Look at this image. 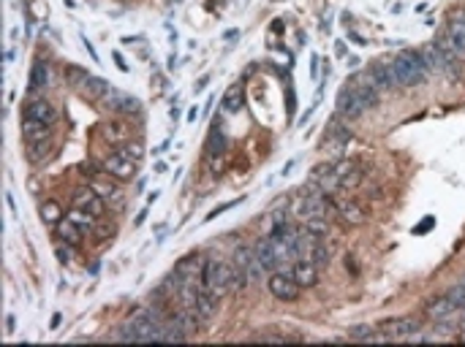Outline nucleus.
<instances>
[{
    "label": "nucleus",
    "instance_id": "obj_46",
    "mask_svg": "<svg viewBox=\"0 0 465 347\" xmlns=\"http://www.w3.org/2000/svg\"><path fill=\"white\" fill-rule=\"evenodd\" d=\"M460 282H463V285H465V277H463V279H460Z\"/></svg>",
    "mask_w": 465,
    "mask_h": 347
},
{
    "label": "nucleus",
    "instance_id": "obj_43",
    "mask_svg": "<svg viewBox=\"0 0 465 347\" xmlns=\"http://www.w3.org/2000/svg\"><path fill=\"white\" fill-rule=\"evenodd\" d=\"M5 331H8V334H11V331H14V318H11V315H8V318H5Z\"/></svg>",
    "mask_w": 465,
    "mask_h": 347
},
{
    "label": "nucleus",
    "instance_id": "obj_21",
    "mask_svg": "<svg viewBox=\"0 0 465 347\" xmlns=\"http://www.w3.org/2000/svg\"><path fill=\"white\" fill-rule=\"evenodd\" d=\"M370 79H373V84H376L379 90H397V81H394V76H392V68L384 66V63H376V66L370 68Z\"/></svg>",
    "mask_w": 465,
    "mask_h": 347
},
{
    "label": "nucleus",
    "instance_id": "obj_27",
    "mask_svg": "<svg viewBox=\"0 0 465 347\" xmlns=\"http://www.w3.org/2000/svg\"><path fill=\"white\" fill-rule=\"evenodd\" d=\"M38 214H41V220L47 222V225H58L60 220H63V209L58 201H44L41 209H38Z\"/></svg>",
    "mask_w": 465,
    "mask_h": 347
},
{
    "label": "nucleus",
    "instance_id": "obj_18",
    "mask_svg": "<svg viewBox=\"0 0 465 347\" xmlns=\"http://www.w3.org/2000/svg\"><path fill=\"white\" fill-rule=\"evenodd\" d=\"M55 228H58V236H60L66 244H71V247H77L79 242H82V233L87 231V228H82L79 222H74L71 217H63Z\"/></svg>",
    "mask_w": 465,
    "mask_h": 347
},
{
    "label": "nucleus",
    "instance_id": "obj_7",
    "mask_svg": "<svg viewBox=\"0 0 465 347\" xmlns=\"http://www.w3.org/2000/svg\"><path fill=\"white\" fill-rule=\"evenodd\" d=\"M104 174H106L109 179L128 182V179H134V174H136V163H134L131 157H126L123 152H115V155H109V157L104 160Z\"/></svg>",
    "mask_w": 465,
    "mask_h": 347
},
{
    "label": "nucleus",
    "instance_id": "obj_5",
    "mask_svg": "<svg viewBox=\"0 0 465 347\" xmlns=\"http://www.w3.org/2000/svg\"><path fill=\"white\" fill-rule=\"evenodd\" d=\"M270 293L275 296V298H281V301H294V298H300V282L294 279V274L289 272H272V277H270Z\"/></svg>",
    "mask_w": 465,
    "mask_h": 347
},
{
    "label": "nucleus",
    "instance_id": "obj_41",
    "mask_svg": "<svg viewBox=\"0 0 465 347\" xmlns=\"http://www.w3.org/2000/svg\"><path fill=\"white\" fill-rule=\"evenodd\" d=\"M145 220H147V209H142V214H139V217H136V220H134V225H136V228H139V225H142V222H145Z\"/></svg>",
    "mask_w": 465,
    "mask_h": 347
},
{
    "label": "nucleus",
    "instance_id": "obj_12",
    "mask_svg": "<svg viewBox=\"0 0 465 347\" xmlns=\"http://www.w3.org/2000/svg\"><path fill=\"white\" fill-rule=\"evenodd\" d=\"M253 250H256V258H259V264L264 266V272H275V269H278L281 258H278V253H275V247H272V236H261Z\"/></svg>",
    "mask_w": 465,
    "mask_h": 347
},
{
    "label": "nucleus",
    "instance_id": "obj_10",
    "mask_svg": "<svg viewBox=\"0 0 465 347\" xmlns=\"http://www.w3.org/2000/svg\"><path fill=\"white\" fill-rule=\"evenodd\" d=\"M332 201H335V214L340 217V222H346V225H362V222L368 220L365 209L359 207L357 201H351V198H332Z\"/></svg>",
    "mask_w": 465,
    "mask_h": 347
},
{
    "label": "nucleus",
    "instance_id": "obj_11",
    "mask_svg": "<svg viewBox=\"0 0 465 347\" xmlns=\"http://www.w3.org/2000/svg\"><path fill=\"white\" fill-rule=\"evenodd\" d=\"M457 315V304L444 293L441 298H433L427 307H425V318L436 320V323H444V320H452Z\"/></svg>",
    "mask_w": 465,
    "mask_h": 347
},
{
    "label": "nucleus",
    "instance_id": "obj_33",
    "mask_svg": "<svg viewBox=\"0 0 465 347\" xmlns=\"http://www.w3.org/2000/svg\"><path fill=\"white\" fill-rule=\"evenodd\" d=\"M93 188L104 196V201H120V193L112 188V185H101V182H93Z\"/></svg>",
    "mask_w": 465,
    "mask_h": 347
},
{
    "label": "nucleus",
    "instance_id": "obj_14",
    "mask_svg": "<svg viewBox=\"0 0 465 347\" xmlns=\"http://www.w3.org/2000/svg\"><path fill=\"white\" fill-rule=\"evenodd\" d=\"M291 274L300 282V287H313V285L318 282V266H315L313 261H308V258H297Z\"/></svg>",
    "mask_w": 465,
    "mask_h": 347
},
{
    "label": "nucleus",
    "instance_id": "obj_38",
    "mask_svg": "<svg viewBox=\"0 0 465 347\" xmlns=\"http://www.w3.org/2000/svg\"><path fill=\"white\" fill-rule=\"evenodd\" d=\"M82 44H84V49H87V55H90V57H93V60L98 63V52H95V47H93V44L87 41V38H82Z\"/></svg>",
    "mask_w": 465,
    "mask_h": 347
},
{
    "label": "nucleus",
    "instance_id": "obj_17",
    "mask_svg": "<svg viewBox=\"0 0 465 347\" xmlns=\"http://www.w3.org/2000/svg\"><path fill=\"white\" fill-rule=\"evenodd\" d=\"M221 106H224L226 114H239V112L245 109V90H242V84L226 87V92H224V98H221Z\"/></svg>",
    "mask_w": 465,
    "mask_h": 347
},
{
    "label": "nucleus",
    "instance_id": "obj_15",
    "mask_svg": "<svg viewBox=\"0 0 465 347\" xmlns=\"http://www.w3.org/2000/svg\"><path fill=\"white\" fill-rule=\"evenodd\" d=\"M174 272H177L182 279H188V282H199V285H202L204 261H202L199 255H188V258H182V261L177 264V269H174Z\"/></svg>",
    "mask_w": 465,
    "mask_h": 347
},
{
    "label": "nucleus",
    "instance_id": "obj_16",
    "mask_svg": "<svg viewBox=\"0 0 465 347\" xmlns=\"http://www.w3.org/2000/svg\"><path fill=\"white\" fill-rule=\"evenodd\" d=\"M446 41H449V47L455 49L457 57H465V14L455 16V19L449 22V36H446Z\"/></svg>",
    "mask_w": 465,
    "mask_h": 347
},
{
    "label": "nucleus",
    "instance_id": "obj_37",
    "mask_svg": "<svg viewBox=\"0 0 465 347\" xmlns=\"http://www.w3.org/2000/svg\"><path fill=\"white\" fill-rule=\"evenodd\" d=\"M112 60H115V66H117V68L123 70V73H128V66H126V60H123V55H117V52H112Z\"/></svg>",
    "mask_w": 465,
    "mask_h": 347
},
{
    "label": "nucleus",
    "instance_id": "obj_22",
    "mask_svg": "<svg viewBox=\"0 0 465 347\" xmlns=\"http://www.w3.org/2000/svg\"><path fill=\"white\" fill-rule=\"evenodd\" d=\"M101 139L109 141V144H126V139H128V128L123 125V123H104L101 125Z\"/></svg>",
    "mask_w": 465,
    "mask_h": 347
},
{
    "label": "nucleus",
    "instance_id": "obj_9",
    "mask_svg": "<svg viewBox=\"0 0 465 347\" xmlns=\"http://www.w3.org/2000/svg\"><path fill=\"white\" fill-rule=\"evenodd\" d=\"M365 112H368V106H365V101L359 98L357 87H346V90L340 92V98H337V114H340L343 120H357V117H362Z\"/></svg>",
    "mask_w": 465,
    "mask_h": 347
},
{
    "label": "nucleus",
    "instance_id": "obj_24",
    "mask_svg": "<svg viewBox=\"0 0 465 347\" xmlns=\"http://www.w3.org/2000/svg\"><path fill=\"white\" fill-rule=\"evenodd\" d=\"M22 131H25V139L30 141V144L49 136V125H44V123H36V120H30V117H25V123H22Z\"/></svg>",
    "mask_w": 465,
    "mask_h": 347
},
{
    "label": "nucleus",
    "instance_id": "obj_34",
    "mask_svg": "<svg viewBox=\"0 0 465 347\" xmlns=\"http://www.w3.org/2000/svg\"><path fill=\"white\" fill-rule=\"evenodd\" d=\"M239 201H242V198H234V201H226V204H221V207H215V209H213V211H210V214H207V217H204V222H210V220H215L218 214H224V211H229V209H232V207H237Z\"/></svg>",
    "mask_w": 465,
    "mask_h": 347
},
{
    "label": "nucleus",
    "instance_id": "obj_40",
    "mask_svg": "<svg viewBox=\"0 0 465 347\" xmlns=\"http://www.w3.org/2000/svg\"><path fill=\"white\" fill-rule=\"evenodd\" d=\"M58 255L63 258V264H71V253H69L66 247H58Z\"/></svg>",
    "mask_w": 465,
    "mask_h": 347
},
{
    "label": "nucleus",
    "instance_id": "obj_42",
    "mask_svg": "<svg viewBox=\"0 0 465 347\" xmlns=\"http://www.w3.org/2000/svg\"><path fill=\"white\" fill-rule=\"evenodd\" d=\"M166 168H169V166H166V163H163V160H158V163H155V174H163V171H166Z\"/></svg>",
    "mask_w": 465,
    "mask_h": 347
},
{
    "label": "nucleus",
    "instance_id": "obj_31",
    "mask_svg": "<svg viewBox=\"0 0 465 347\" xmlns=\"http://www.w3.org/2000/svg\"><path fill=\"white\" fill-rule=\"evenodd\" d=\"M310 261H313L315 266H326V264H329V250L318 242V244H315V250L310 253Z\"/></svg>",
    "mask_w": 465,
    "mask_h": 347
},
{
    "label": "nucleus",
    "instance_id": "obj_45",
    "mask_svg": "<svg viewBox=\"0 0 465 347\" xmlns=\"http://www.w3.org/2000/svg\"><path fill=\"white\" fill-rule=\"evenodd\" d=\"M158 196H160V193H158V190H153V193L147 196V204H153V201H155V198H158Z\"/></svg>",
    "mask_w": 465,
    "mask_h": 347
},
{
    "label": "nucleus",
    "instance_id": "obj_4",
    "mask_svg": "<svg viewBox=\"0 0 465 347\" xmlns=\"http://www.w3.org/2000/svg\"><path fill=\"white\" fill-rule=\"evenodd\" d=\"M425 326L419 318H394L379 326V331L387 337V339H411L414 334H419Z\"/></svg>",
    "mask_w": 465,
    "mask_h": 347
},
{
    "label": "nucleus",
    "instance_id": "obj_29",
    "mask_svg": "<svg viewBox=\"0 0 465 347\" xmlns=\"http://www.w3.org/2000/svg\"><path fill=\"white\" fill-rule=\"evenodd\" d=\"M302 228L310 231L313 236H318V239H326V233H329V220H324V217H308V220H302Z\"/></svg>",
    "mask_w": 465,
    "mask_h": 347
},
{
    "label": "nucleus",
    "instance_id": "obj_36",
    "mask_svg": "<svg viewBox=\"0 0 465 347\" xmlns=\"http://www.w3.org/2000/svg\"><path fill=\"white\" fill-rule=\"evenodd\" d=\"M256 339H261V342H286L289 337H281V334H270V331H267V334H259Z\"/></svg>",
    "mask_w": 465,
    "mask_h": 347
},
{
    "label": "nucleus",
    "instance_id": "obj_32",
    "mask_svg": "<svg viewBox=\"0 0 465 347\" xmlns=\"http://www.w3.org/2000/svg\"><path fill=\"white\" fill-rule=\"evenodd\" d=\"M446 296H449V298L457 304V309H463V307H465V285H463V282L452 285V287L446 290Z\"/></svg>",
    "mask_w": 465,
    "mask_h": 347
},
{
    "label": "nucleus",
    "instance_id": "obj_2",
    "mask_svg": "<svg viewBox=\"0 0 465 347\" xmlns=\"http://www.w3.org/2000/svg\"><path fill=\"white\" fill-rule=\"evenodd\" d=\"M232 264L245 274L248 282H261V277L267 274L264 272V266L259 264V258H256V250L253 247H245V244H239L237 250H234V258Z\"/></svg>",
    "mask_w": 465,
    "mask_h": 347
},
{
    "label": "nucleus",
    "instance_id": "obj_35",
    "mask_svg": "<svg viewBox=\"0 0 465 347\" xmlns=\"http://www.w3.org/2000/svg\"><path fill=\"white\" fill-rule=\"evenodd\" d=\"M433 225H436V217H427L425 222L414 225V233H416V236H419V233H427V231H433Z\"/></svg>",
    "mask_w": 465,
    "mask_h": 347
},
{
    "label": "nucleus",
    "instance_id": "obj_1",
    "mask_svg": "<svg viewBox=\"0 0 465 347\" xmlns=\"http://www.w3.org/2000/svg\"><path fill=\"white\" fill-rule=\"evenodd\" d=\"M389 68H392V76H394L397 87H414V84H422L430 76V68L425 66L422 52H414V49H403L389 63Z\"/></svg>",
    "mask_w": 465,
    "mask_h": 347
},
{
    "label": "nucleus",
    "instance_id": "obj_44",
    "mask_svg": "<svg viewBox=\"0 0 465 347\" xmlns=\"http://www.w3.org/2000/svg\"><path fill=\"white\" fill-rule=\"evenodd\" d=\"M196 109H199V106H191V112H188V120H191V123H193V120H196V114H199Z\"/></svg>",
    "mask_w": 465,
    "mask_h": 347
},
{
    "label": "nucleus",
    "instance_id": "obj_23",
    "mask_svg": "<svg viewBox=\"0 0 465 347\" xmlns=\"http://www.w3.org/2000/svg\"><path fill=\"white\" fill-rule=\"evenodd\" d=\"M112 90V84L106 81V79H101V76H90V81H87V87L82 90L90 101H95V103H101L104 101V95Z\"/></svg>",
    "mask_w": 465,
    "mask_h": 347
},
{
    "label": "nucleus",
    "instance_id": "obj_3",
    "mask_svg": "<svg viewBox=\"0 0 465 347\" xmlns=\"http://www.w3.org/2000/svg\"><path fill=\"white\" fill-rule=\"evenodd\" d=\"M226 146H229V144H226V136H224L221 125L215 123V125H213V131H210V136H207V163H210L213 174H221V171H224Z\"/></svg>",
    "mask_w": 465,
    "mask_h": 347
},
{
    "label": "nucleus",
    "instance_id": "obj_6",
    "mask_svg": "<svg viewBox=\"0 0 465 347\" xmlns=\"http://www.w3.org/2000/svg\"><path fill=\"white\" fill-rule=\"evenodd\" d=\"M101 106L109 109V112H117V114H139V112H142V103H139L134 95H128V92H123V90H115V87L104 95Z\"/></svg>",
    "mask_w": 465,
    "mask_h": 347
},
{
    "label": "nucleus",
    "instance_id": "obj_20",
    "mask_svg": "<svg viewBox=\"0 0 465 347\" xmlns=\"http://www.w3.org/2000/svg\"><path fill=\"white\" fill-rule=\"evenodd\" d=\"M196 309H199V315H202L204 320H210V318H213V315L218 312V298H215V296H213V293H210V290H207L204 285L199 287V298H196Z\"/></svg>",
    "mask_w": 465,
    "mask_h": 347
},
{
    "label": "nucleus",
    "instance_id": "obj_19",
    "mask_svg": "<svg viewBox=\"0 0 465 347\" xmlns=\"http://www.w3.org/2000/svg\"><path fill=\"white\" fill-rule=\"evenodd\" d=\"M49 81H52V76H49L47 63H44V60H38V63L30 68V79H27L30 92H41V90H47V87H49Z\"/></svg>",
    "mask_w": 465,
    "mask_h": 347
},
{
    "label": "nucleus",
    "instance_id": "obj_25",
    "mask_svg": "<svg viewBox=\"0 0 465 347\" xmlns=\"http://www.w3.org/2000/svg\"><path fill=\"white\" fill-rule=\"evenodd\" d=\"M66 81H69L71 90H79V92H82V90L87 87V81H90V73L82 68V66H69V68H66Z\"/></svg>",
    "mask_w": 465,
    "mask_h": 347
},
{
    "label": "nucleus",
    "instance_id": "obj_8",
    "mask_svg": "<svg viewBox=\"0 0 465 347\" xmlns=\"http://www.w3.org/2000/svg\"><path fill=\"white\" fill-rule=\"evenodd\" d=\"M71 201H74V207L82 209V211H90L93 217H104L106 214V201H104V196L90 185V188H79L77 193L71 196Z\"/></svg>",
    "mask_w": 465,
    "mask_h": 347
},
{
    "label": "nucleus",
    "instance_id": "obj_47",
    "mask_svg": "<svg viewBox=\"0 0 465 347\" xmlns=\"http://www.w3.org/2000/svg\"><path fill=\"white\" fill-rule=\"evenodd\" d=\"M275 3H278V0H275Z\"/></svg>",
    "mask_w": 465,
    "mask_h": 347
},
{
    "label": "nucleus",
    "instance_id": "obj_39",
    "mask_svg": "<svg viewBox=\"0 0 465 347\" xmlns=\"http://www.w3.org/2000/svg\"><path fill=\"white\" fill-rule=\"evenodd\" d=\"M310 76H313V79L318 76V57H315V55L310 57Z\"/></svg>",
    "mask_w": 465,
    "mask_h": 347
},
{
    "label": "nucleus",
    "instance_id": "obj_30",
    "mask_svg": "<svg viewBox=\"0 0 465 347\" xmlns=\"http://www.w3.org/2000/svg\"><path fill=\"white\" fill-rule=\"evenodd\" d=\"M120 152H123L126 157H131L134 163H139V160L145 157V149H142V144H136V141H131V144H123V146H120Z\"/></svg>",
    "mask_w": 465,
    "mask_h": 347
},
{
    "label": "nucleus",
    "instance_id": "obj_13",
    "mask_svg": "<svg viewBox=\"0 0 465 347\" xmlns=\"http://www.w3.org/2000/svg\"><path fill=\"white\" fill-rule=\"evenodd\" d=\"M25 117H30V120H36V123H44V125H55V120H58V109L49 103V101H30V106H27V114Z\"/></svg>",
    "mask_w": 465,
    "mask_h": 347
},
{
    "label": "nucleus",
    "instance_id": "obj_28",
    "mask_svg": "<svg viewBox=\"0 0 465 347\" xmlns=\"http://www.w3.org/2000/svg\"><path fill=\"white\" fill-rule=\"evenodd\" d=\"M49 152H52V139H49V136L41 141H33V144H30V152H27V160H30V163H41Z\"/></svg>",
    "mask_w": 465,
    "mask_h": 347
},
{
    "label": "nucleus",
    "instance_id": "obj_26",
    "mask_svg": "<svg viewBox=\"0 0 465 347\" xmlns=\"http://www.w3.org/2000/svg\"><path fill=\"white\" fill-rule=\"evenodd\" d=\"M117 231V225L112 222V220H106V217H98L95 222H93V228H90V233H93V239H98V242H106V239H112V233Z\"/></svg>",
    "mask_w": 465,
    "mask_h": 347
}]
</instances>
